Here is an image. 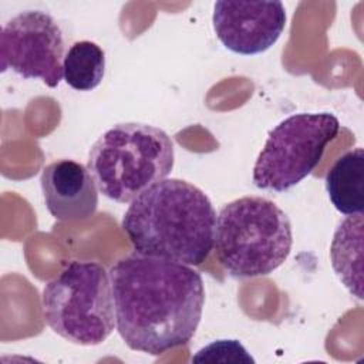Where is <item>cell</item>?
Masks as SVG:
<instances>
[{"instance_id":"1","label":"cell","mask_w":364,"mask_h":364,"mask_svg":"<svg viewBox=\"0 0 364 364\" xmlns=\"http://www.w3.org/2000/svg\"><path fill=\"white\" fill-rule=\"evenodd\" d=\"M108 273L117 330L131 350L161 355L191 341L205 303L196 270L135 252L117 260Z\"/></svg>"},{"instance_id":"2","label":"cell","mask_w":364,"mask_h":364,"mask_svg":"<svg viewBox=\"0 0 364 364\" xmlns=\"http://www.w3.org/2000/svg\"><path fill=\"white\" fill-rule=\"evenodd\" d=\"M215 225L216 212L206 193L176 178L144 191L121 222L135 252L188 266H199L208 259Z\"/></svg>"},{"instance_id":"3","label":"cell","mask_w":364,"mask_h":364,"mask_svg":"<svg viewBox=\"0 0 364 364\" xmlns=\"http://www.w3.org/2000/svg\"><path fill=\"white\" fill-rule=\"evenodd\" d=\"M175 161L173 142L161 128L122 122L107 129L90 148L87 168L98 191L119 203L132 202L164 181Z\"/></svg>"},{"instance_id":"4","label":"cell","mask_w":364,"mask_h":364,"mask_svg":"<svg viewBox=\"0 0 364 364\" xmlns=\"http://www.w3.org/2000/svg\"><path fill=\"white\" fill-rule=\"evenodd\" d=\"M291 245L290 219L270 199L242 196L216 216L215 255L233 277L270 274L284 263Z\"/></svg>"},{"instance_id":"5","label":"cell","mask_w":364,"mask_h":364,"mask_svg":"<svg viewBox=\"0 0 364 364\" xmlns=\"http://www.w3.org/2000/svg\"><path fill=\"white\" fill-rule=\"evenodd\" d=\"M41 301L48 327L73 344L98 346L117 326L109 273L97 262H70L44 286Z\"/></svg>"},{"instance_id":"6","label":"cell","mask_w":364,"mask_h":364,"mask_svg":"<svg viewBox=\"0 0 364 364\" xmlns=\"http://www.w3.org/2000/svg\"><path fill=\"white\" fill-rule=\"evenodd\" d=\"M340 122L330 112H299L280 121L253 166V183L284 192L311 173L326 146L337 136Z\"/></svg>"},{"instance_id":"7","label":"cell","mask_w":364,"mask_h":364,"mask_svg":"<svg viewBox=\"0 0 364 364\" xmlns=\"http://www.w3.org/2000/svg\"><path fill=\"white\" fill-rule=\"evenodd\" d=\"M64 57L61 28L43 10H24L1 28V71L10 68L23 78H40L54 88L64 77Z\"/></svg>"},{"instance_id":"8","label":"cell","mask_w":364,"mask_h":364,"mask_svg":"<svg viewBox=\"0 0 364 364\" xmlns=\"http://www.w3.org/2000/svg\"><path fill=\"white\" fill-rule=\"evenodd\" d=\"M213 30L230 51L253 55L269 50L286 27L282 1L219 0L213 6Z\"/></svg>"},{"instance_id":"9","label":"cell","mask_w":364,"mask_h":364,"mask_svg":"<svg viewBox=\"0 0 364 364\" xmlns=\"http://www.w3.org/2000/svg\"><path fill=\"white\" fill-rule=\"evenodd\" d=\"M40 185L46 208L54 219L73 222L92 216L98 206L97 183L88 168L58 159L43 168Z\"/></svg>"},{"instance_id":"10","label":"cell","mask_w":364,"mask_h":364,"mask_svg":"<svg viewBox=\"0 0 364 364\" xmlns=\"http://www.w3.org/2000/svg\"><path fill=\"white\" fill-rule=\"evenodd\" d=\"M331 266L358 300L363 299V213L347 216L336 229L330 246Z\"/></svg>"},{"instance_id":"11","label":"cell","mask_w":364,"mask_h":364,"mask_svg":"<svg viewBox=\"0 0 364 364\" xmlns=\"http://www.w3.org/2000/svg\"><path fill=\"white\" fill-rule=\"evenodd\" d=\"M326 189L334 208L347 216L364 210V149L340 156L326 175Z\"/></svg>"},{"instance_id":"12","label":"cell","mask_w":364,"mask_h":364,"mask_svg":"<svg viewBox=\"0 0 364 364\" xmlns=\"http://www.w3.org/2000/svg\"><path fill=\"white\" fill-rule=\"evenodd\" d=\"M64 81L77 91L98 87L105 74V53L94 41H75L65 53L63 63Z\"/></svg>"},{"instance_id":"13","label":"cell","mask_w":364,"mask_h":364,"mask_svg":"<svg viewBox=\"0 0 364 364\" xmlns=\"http://www.w3.org/2000/svg\"><path fill=\"white\" fill-rule=\"evenodd\" d=\"M193 363H255L247 350L237 340H216L202 347Z\"/></svg>"}]
</instances>
